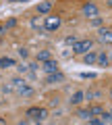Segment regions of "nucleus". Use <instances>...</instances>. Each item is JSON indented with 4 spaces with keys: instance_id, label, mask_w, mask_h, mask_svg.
Masks as SVG:
<instances>
[{
    "instance_id": "nucleus-20",
    "label": "nucleus",
    "mask_w": 112,
    "mask_h": 125,
    "mask_svg": "<svg viewBox=\"0 0 112 125\" xmlns=\"http://www.w3.org/2000/svg\"><path fill=\"white\" fill-rule=\"evenodd\" d=\"M102 23H104V19H102V17H91L89 25H94V27H102Z\"/></svg>"
},
{
    "instance_id": "nucleus-32",
    "label": "nucleus",
    "mask_w": 112,
    "mask_h": 125,
    "mask_svg": "<svg viewBox=\"0 0 112 125\" xmlns=\"http://www.w3.org/2000/svg\"><path fill=\"white\" fill-rule=\"evenodd\" d=\"M4 123H6V121H4V119H2V117H0V125H4Z\"/></svg>"
},
{
    "instance_id": "nucleus-8",
    "label": "nucleus",
    "mask_w": 112,
    "mask_h": 125,
    "mask_svg": "<svg viewBox=\"0 0 112 125\" xmlns=\"http://www.w3.org/2000/svg\"><path fill=\"white\" fill-rule=\"evenodd\" d=\"M17 92L21 94V96H33V88H31V85H27V83L17 85Z\"/></svg>"
},
{
    "instance_id": "nucleus-11",
    "label": "nucleus",
    "mask_w": 112,
    "mask_h": 125,
    "mask_svg": "<svg viewBox=\"0 0 112 125\" xmlns=\"http://www.w3.org/2000/svg\"><path fill=\"white\" fill-rule=\"evenodd\" d=\"M83 98H85V92H75L71 96V104H75V106H77V104L83 102Z\"/></svg>"
},
{
    "instance_id": "nucleus-4",
    "label": "nucleus",
    "mask_w": 112,
    "mask_h": 125,
    "mask_svg": "<svg viewBox=\"0 0 112 125\" xmlns=\"http://www.w3.org/2000/svg\"><path fill=\"white\" fill-rule=\"evenodd\" d=\"M42 69H44L46 73H56L58 71V62L54 61V58H48V61L42 62Z\"/></svg>"
},
{
    "instance_id": "nucleus-19",
    "label": "nucleus",
    "mask_w": 112,
    "mask_h": 125,
    "mask_svg": "<svg viewBox=\"0 0 112 125\" xmlns=\"http://www.w3.org/2000/svg\"><path fill=\"white\" fill-rule=\"evenodd\" d=\"M15 90H17V88H15L13 83H2V92H4V94H13Z\"/></svg>"
},
{
    "instance_id": "nucleus-3",
    "label": "nucleus",
    "mask_w": 112,
    "mask_h": 125,
    "mask_svg": "<svg viewBox=\"0 0 112 125\" xmlns=\"http://www.w3.org/2000/svg\"><path fill=\"white\" fill-rule=\"evenodd\" d=\"M98 38H100V42H104V44H112V29L100 27V31H98Z\"/></svg>"
},
{
    "instance_id": "nucleus-31",
    "label": "nucleus",
    "mask_w": 112,
    "mask_h": 125,
    "mask_svg": "<svg viewBox=\"0 0 112 125\" xmlns=\"http://www.w3.org/2000/svg\"><path fill=\"white\" fill-rule=\"evenodd\" d=\"M6 2H23V0H6Z\"/></svg>"
},
{
    "instance_id": "nucleus-24",
    "label": "nucleus",
    "mask_w": 112,
    "mask_h": 125,
    "mask_svg": "<svg viewBox=\"0 0 112 125\" xmlns=\"http://www.w3.org/2000/svg\"><path fill=\"white\" fill-rule=\"evenodd\" d=\"M102 94H95V92H85V98L87 100H91V98H100Z\"/></svg>"
},
{
    "instance_id": "nucleus-21",
    "label": "nucleus",
    "mask_w": 112,
    "mask_h": 125,
    "mask_svg": "<svg viewBox=\"0 0 112 125\" xmlns=\"http://www.w3.org/2000/svg\"><path fill=\"white\" fill-rule=\"evenodd\" d=\"M100 117H102V123H112V113H106V111H104Z\"/></svg>"
},
{
    "instance_id": "nucleus-16",
    "label": "nucleus",
    "mask_w": 112,
    "mask_h": 125,
    "mask_svg": "<svg viewBox=\"0 0 112 125\" xmlns=\"http://www.w3.org/2000/svg\"><path fill=\"white\" fill-rule=\"evenodd\" d=\"M31 27H33V29H40V31L44 29V23L40 21V17H33L31 19Z\"/></svg>"
},
{
    "instance_id": "nucleus-29",
    "label": "nucleus",
    "mask_w": 112,
    "mask_h": 125,
    "mask_svg": "<svg viewBox=\"0 0 112 125\" xmlns=\"http://www.w3.org/2000/svg\"><path fill=\"white\" fill-rule=\"evenodd\" d=\"M81 77H83V79H94L95 75H94V73H83V75H81Z\"/></svg>"
},
{
    "instance_id": "nucleus-26",
    "label": "nucleus",
    "mask_w": 112,
    "mask_h": 125,
    "mask_svg": "<svg viewBox=\"0 0 112 125\" xmlns=\"http://www.w3.org/2000/svg\"><path fill=\"white\" fill-rule=\"evenodd\" d=\"M10 83H13V85H15V88H17V85H21V83H25V81H23V79H21V77H15V79H13V81H10Z\"/></svg>"
},
{
    "instance_id": "nucleus-28",
    "label": "nucleus",
    "mask_w": 112,
    "mask_h": 125,
    "mask_svg": "<svg viewBox=\"0 0 112 125\" xmlns=\"http://www.w3.org/2000/svg\"><path fill=\"white\" fill-rule=\"evenodd\" d=\"M4 33H6V25H4V23H0V38L4 36Z\"/></svg>"
},
{
    "instance_id": "nucleus-12",
    "label": "nucleus",
    "mask_w": 112,
    "mask_h": 125,
    "mask_svg": "<svg viewBox=\"0 0 112 125\" xmlns=\"http://www.w3.org/2000/svg\"><path fill=\"white\" fill-rule=\"evenodd\" d=\"M77 117H79V119H83V121H87L89 117H94V115H91L89 108H79V111H77Z\"/></svg>"
},
{
    "instance_id": "nucleus-7",
    "label": "nucleus",
    "mask_w": 112,
    "mask_h": 125,
    "mask_svg": "<svg viewBox=\"0 0 112 125\" xmlns=\"http://www.w3.org/2000/svg\"><path fill=\"white\" fill-rule=\"evenodd\" d=\"M60 81H64V75L60 71L56 73H48V83H60Z\"/></svg>"
},
{
    "instance_id": "nucleus-23",
    "label": "nucleus",
    "mask_w": 112,
    "mask_h": 125,
    "mask_svg": "<svg viewBox=\"0 0 112 125\" xmlns=\"http://www.w3.org/2000/svg\"><path fill=\"white\" fill-rule=\"evenodd\" d=\"M17 52H19V56H21V58H27V56H29V50H27V48H19Z\"/></svg>"
},
{
    "instance_id": "nucleus-6",
    "label": "nucleus",
    "mask_w": 112,
    "mask_h": 125,
    "mask_svg": "<svg viewBox=\"0 0 112 125\" xmlns=\"http://www.w3.org/2000/svg\"><path fill=\"white\" fill-rule=\"evenodd\" d=\"M52 0H46V2H40V4H37V13L40 15H48L50 10H52Z\"/></svg>"
},
{
    "instance_id": "nucleus-30",
    "label": "nucleus",
    "mask_w": 112,
    "mask_h": 125,
    "mask_svg": "<svg viewBox=\"0 0 112 125\" xmlns=\"http://www.w3.org/2000/svg\"><path fill=\"white\" fill-rule=\"evenodd\" d=\"M29 69H31V71H37V69H40V65H37V62H31V65H29Z\"/></svg>"
},
{
    "instance_id": "nucleus-9",
    "label": "nucleus",
    "mask_w": 112,
    "mask_h": 125,
    "mask_svg": "<svg viewBox=\"0 0 112 125\" xmlns=\"http://www.w3.org/2000/svg\"><path fill=\"white\" fill-rule=\"evenodd\" d=\"M95 61H98V52H91L89 50V52L83 54V62H85V65H94Z\"/></svg>"
},
{
    "instance_id": "nucleus-27",
    "label": "nucleus",
    "mask_w": 112,
    "mask_h": 125,
    "mask_svg": "<svg viewBox=\"0 0 112 125\" xmlns=\"http://www.w3.org/2000/svg\"><path fill=\"white\" fill-rule=\"evenodd\" d=\"M4 25H6V29H9V27H15V25H17V19H9Z\"/></svg>"
},
{
    "instance_id": "nucleus-13",
    "label": "nucleus",
    "mask_w": 112,
    "mask_h": 125,
    "mask_svg": "<svg viewBox=\"0 0 112 125\" xmlns=\"http://www.w3.org/2000/svg\"><path fill=\"white\" fill-rule=\"evenodd\" d=\"M37 113H40V106H29V108L25 111V117H31V119L35 121V119H37Z\"/></svg>"
},
{
    "instance_id": "nucleus-15",
    "label": "nucleus",
    "mask_w": 112,
    "mask_h": 125,
    "mask_svg": "<svg viewBox=\"0 0 112 125\" xmlns=\"http://www.w3.org/2000/svg\"><path fill=\"white\" fill-rule=\"evenodd\" d=\"M95 62H98L100 67H106V65H108V56H106L104 52H100V54H98V61H95Z\"/></svg>"
},
{
    "instance_id": "nucleus-2",
    "label": "nucleus",
    "mask_w": 112,
    "mask_h": 125,
    "mask_svg": "<svg viewBox=\"0 0 112 125\" xmlns=\"http://www.w3.org/2000/svg\"><path fill=\"white\" fill-rule=\"evenodd\" d=\"M60 17H46V21H44V29L46 31H56L60 27Z\"/></svg>"
},
{
    "instance_id": "nucleus-18",
    "label": "nucleus",
    "mask_w": 112,
    "mask_h": 125,
    "mask_svg": "<svg viewBox=\"0 0 112 125\" xmlns=\"http://www.w3.org/2000/svg\"><path fill=\"white\" fill-rule=\"evenodd\" d=\"M48 119V108H40V113H37V119L35 121H46Z\"/></svg>"
},
{
    "instance_id": "nucleus-14",
    "label": "nucleus",
    "mask_w": 112,
    "mask_h": 125,
    "mask_svg": "<svg viewBox=\"0 0 112 125\" xmlns=\"http://www.w3.org/2000/svg\"><path fill=\"white\" fill-rule=\"evenodd\" d=\"M48 58H52L50 50H40V52H37V62H44V61H48Z\"/></svg>"
},
{
    "instance_id": "nucleus-5",
    "label": "nucleus",
    "mask_w": 112,
    "mask_h": 125,
    "mask_svg": "<svg viewBox=\"0 0 112 125\" xmlns=\"http://www.w3.org/2000/svg\"><path fill=\"white\" fill-rule=\"evenodd\" d=\"M81 10H83V15H85V17H98V6H95L94 2H85Z\"/></svg>"
},
{
    "instance_id": "nucleus-1",
    "label": "nucleus",
    "mask_w": 112,
    "mask_h": 125,
    "mask_svg": "<svg viewBox=\"0 0 112 125\" xmlns=\"http://www.w3.org/2000/svg\"><path fill=\"white\" fill-rule=\"evenodd\" d=\"M91 46H94L91 40H77L75 44H73V52L75 54H85V52L91 50Z\"/></svg>"
},
{
    "instance_id": "nucleus-10",
    "label": "nucleus",
    "mask_w": 112,
    "mask_h": 125,
    "mask_svg": "<svg viewBox=\"0 0 112 125\" xmlns=\"http://www.w3.org/2000/svg\"><path fill=\"white\" fill-rule=\"evenodd\" d=\"M6 67H15V58H10V56H0V69H6Z\"/></svg>"
},
{
    "instance_id": "nucleus-17",
    "label": "nucleus",
    "mask_w": 112,
    "mask_h": 125,
    "mask_svg": "<svg viewBox=\"0 0 112 125\" xmlns=\"http://www.w3.org/2000/svg\"><path fill=\"white\" fill-rule=\"evenodd\" d=\"M89 111H91V115H102L104 106H102V104H94V106H89Z\"/></svg>"
},
{
    "instance_id": "nucleus-25",
    "label": "nucleus",
    "mask_w": 112,
    "mask_h": 125,
    "mask_svg": "<svg viewBox=\"0 0 112 125\" xmlns=\"http://www.w3.org/2000/svg\"><path fill=\"white\" fill-rule=\"evenodd\" d=\"M75 42H77V38H75V36H67V38H64V44H71V46H73Z\"/></svg>"
},
{
    "instance_id": "nucleus-22",
    "label": "nucleus",
    "mask_w": 112,
    "mask_h": 125,
    "mask_svg": "<svg viewBox=\"0 0 112 125\" xmlns=\"http://www.w3.org/2000/svg\"><path fill=\"white\" fill-rule=\"evenodd\" d=\"M17 71L19 73H27V71H29V65H23V62H21V65H17Z\"/></svg>"
},
{
    "instance_id": "nucleus-33",
    "label": "nucleus",
    "mask_w": 112,
    "mask_h": 125,
    "mask_svg": "<svg viewBox=\"0 0 112 125\" xmlns=\"http://www.w3.org/2000/svg\"><path fill=\"white\" fill-rule=\"evenodd\" d=\"M110 98H112V88H110Z\"/></svg>"
}]
</instances>
